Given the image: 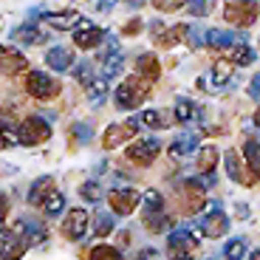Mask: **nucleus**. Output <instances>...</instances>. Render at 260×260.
Returning <instances> with one entry per match:
<instances>
[{"label":"nucleus","instance_id":"1","mask_svg":"<svg viewBox=\"0 0 260 260\" xmlns=\"http://www.w3.org/2000/svg\"><path fill=\"white\" fill-rule=\"evenodd\" d=\"M14 136H17V144L37 147V144H43V142L51 139V124H48L43 116H28L14 127Z\"/></svg>","mask_w":260,"mask_h":260},{"label":"nucleus","instance_id":"2","mask_svg":"<svg viewBox=\"0 0 260 260\" xmlns=\"http://www.w3.org/2000/svg\"><path fill=\"white\" fill-rule=\"evenodd\" d=\"M144 93H147V82H142V77L124 79L116 88V108L119 111H133L136 105H142Z\"/></svg>","mask_w":260,"mask_h":260},{"label":"nucleus","instance_id":"3","mask_svg":"<svg viewBox=\"0 0 260 260\" xmlns=\"http://www.w3.org/2000/svg\"><path fill=\"white\" fill-rule=\"evenodd\" d=\"M142 130V124H139V119L133 116V119H124V122H113V124H108L105 127V133H102V144L108 150H113V147H119L122 142H127V139H133Z\"/></svg>","mask_w":260,"mask_h":260},{"label":"nucleus","instance_id":"4","mask_svg":"<svg viewBox=\"0 0 260 260\" xmlns=\"http://www.w3.org/2000/svg\"><path fill=\"white\" fill-rule=\"evenodd\" d=\"M26 88H28V93H31L34 99H54L59 93V82L51 77V74H46V71H31L26 77Z\"/></svg>","mask_w":260,"mask_h":260},{"label":"nucleus","instance_id":"5","mask_svg":"<svg viewBox=\"0 0 260 260\" xmlns=\"http://www.w3.org/2000/svg\"><path fill=\"white\" fill-rule=\"evenodd\" d=\"M108 204H111V209L116 215H130L142 204V192L139 189H130V187H116L108 192Z\"/></svg>","mask_w":260,"mask_h":260},{"label":"nucleus","instance_id":"6","mask_svg":"<svg viewBox=\"0 0 260 260\" xmlns=\"http://www.w3.org/2000/svg\"><path fill=\"white\" fill-rule=\"evenodd\" d=\"M158 153H161V142H158L156 136H150V139H139V142H133L124 156H127L130 161H136V164H153L158 158Z\"/></svg>","mask_w":260,"mask_h":260},{"label":"nucleus","instance_id":"7","mask_svg":"<svg viewBox=\"0 0 260 260\" xmlns=\"http://www.w3.org/2000/svg\"><path fill=\"white\" fill-rule=\"evenodd\" d=\"M12 232L20 235V238L26 241V246H37V243H43V241L48 238V229L43 226L37 218H28V215H26V218H17V221H14Z\"/></svg>","mask_w":260,"mask_h":260},{"label":"nucleus","instance_id":"8","mask_svg":"<svg viewBox=\"0 0 260 260\" xmlns=\"http://www.w3.org/2000/svg\"><path fill=\"white\" fill-rule=\"evenodd\" d=\"M74 28H77V31H74V43H77V48H82V51H91V48H96L105 40L102 28H96L91 20H85V17H79V23Z\"/></svg>","mask_w":260,"mask_h":260},{"label":"nucleus","instance_id":"9","mask_svg":"<svg viewBox=\"0 0 260 260\" xmlns=\"http://www.w3.org/2000/svg\"><path fill=\"white\" fill-rule=\"evenodd\" d=\"M223 167H226V176L232 178V181L243 184V187H252L254 173L252 170L246 173V164H243V158H241L238 150H226V153H223Z\"/></svg>","mask_w":260,"mask_h":260},{"label":"nucleus","instance_id":"10","mask_svg":"<svg viewBox=\"0 0 260 260\" xmlns=\"http://www.w3.org/2000/svg\"><path fill=\"white\" fill-rule=\"evenodd\" d=\"M62 232L68 241H82L88 235V209H71L62 221Z\"/></svg>","mask_w":260,"mask_h":260},{"label":"nucleus","instance_id":"11","mask_svg":"<svg viewBox=\"0 0 260 260\" xmlns=\"http://www.w3.org/2000/svg\"><path fill=\"white\" fill-rule=\"evenodd\" d=\"M26 241L20 238V235H14L12 229H3L0 226V257L3 260H20L23 254H26Z\"/></svg>","mask_w":260,"mask_h":260},{"label":"nucleus","instance_id":"12","mask_svg":"<svg viewBox=\"0 0 260 260\" xmlns=\"http://www.w3.org/2000/svg\"><path fill=\"white\" fill-rule=\"evenodd\" d=\"M23 71H28V59L14 48L0 46V74L12 77V74H23Z\"/></svg>","mask_w":260,"mask_h":260},{"label":"nucleus","instance_id":"13","mask_svg":"<svg viewBox=\"0 0 260 260\" xmlns=\"http://www.w3.org/2000/svg\"><path fill=\"white\" fill-rule=\"evenodd\" d=\"M40 23L54 31H68L79 23V14L74 9H65V12H54V14H40Z\"/></svg>","mask_w":260,"mask_h":260},{"label":"nucleus","instance_id":"14","mask_svg":"<svg viewBox=\"0 0 260 260\" xmlns=\"http://www.w3.org/2000/svg\"><path fill=\"white\" fill-rule=\"evenodd\" d=\"M198 229H201L207 238H221V235L229 232V218L223 212H207L198 221Z\"/></svg>","mask_w":260,"mask_h":260},{"label":"nucleus","instance_id":"15","mask_svg":"<svg viewBox=\"0 0 260 260\" xmlns=\"http://www.w3.org/2000/svg\"><path fill=\"white\" fill-rule=\"evenodd\" d=\"M257 14V3H226L223 9V17L229 23H241V26H249Z\"/></svg>","mask_w":260,"mask_h":260},{"label":"nucleus","instance_id":"16","mask_svg":"<svg viewBox=\"0 0 260 260\" xmlns=\"http://www.w3.org/2000/svg\"><path fill=\"white\" fill-rule=\"evenodd\" d=\"M167 246L173 249V252H192L195 246H198V238H195L189 229H173V232L167 235Z\"/></svg>","mask_w":260,"mask_h":260},{"label":"nucleus","instance_id":"17","mask_svg":"<svg viewBox=\"0 0 260 260\" xmlns=\"http://www.w3.org/2000/svg\"><path fill=\"white\" fill-rule=\"evenodd\" d=\"M46 62H48V68H54L57 74H62L74 65V51H68L65 46H54V48L46 51Z\"/></svg>","mask_w":260,"mask_h":260},{"label":"nucleus","instance_id":"18","mask_svg":"<svg viewBox=\"0 0 260 260\" xmlns=\"http://www.w3.org/2000/svg\"><path fill=\"white\" fill-rule=\"evenodd\" d=\"M51 189H54V178H51V176L34 178V181H31V189H28V204H31V207H40V204H43V198H46Z\"/></svg>","mask_w":260,"mask_h":260},{"label":"nucleus","instance_id":"19","mask_svg":"<svg viewBox=\"0 0 260 260\" xmlns=\"http://www.w3.org/2000/svg\"><path fill=\"white\" fill-rule=\"evenodd\" d=\"M195 150H198V136H195V133H184V136H178L176 142L170 144V156L187 158L189 153H195Z\"/></svg>","mask_w":260,"mask_h":260},{"label":"nucleus","instance_id":"20","mask_svg":"<svg viewBox=\"0 0 260 260\" xmlns=\"http://www.w3.org/2000/svg\"><path fill=\"white\" fill-rule=\"evenodd\" d=\"M14 40H20V43H26V46H34V43H43L46 40V31H40L34 23H23V26H17L12 31Z\"/></svg>","mask_w":260,"mask_h":260},{"label":"nucleus","instance_id":"21","mask_svg":"<svg viewBox=\"0 0 260 260\" xmlns=\"http://www.w3.org/2000/svg\"><path fill=\"white\" fill-rule=\"evenodd\" d=\"M43 212H46V218H57V215H62V209H65V195L62 192H57V189H51V192L43 198Z\"/></svg>","mask_w":260,"mask_h":260},{"label":"nucleus","instance_id":"22","mask_svg":"<svg viewBox=\"0 0 260 260\" xmlns=\"http://www.w3.org/2000/svg\"><path fill=\"white\" fill-rule=\"evenodd\" d=\"M124 68V54L122 51H111V54H105L102 57V71H105V79H111V77H119Z\"/></svg>","mask_w":260,"mask_h":260},{"label":"nucleus","instance_id":"23","mask_svg":"<svg viewBox=\"0 0 260 260\" xmlns=\"http://www.w3.org/2000/svg\"><path fill=\"white\" fill-rule=\"evenodd\" d=\"M198 167L201 173H215V164H218V147L215 144H207V147H198Z\"/></svg>","mask_w":260,"mask_h":260},{"label":"nucleus","instance_id":"24","mask_svg":"<svg viewBox=\"0 0 260 260\" xmlns=\"http://www.w3.org/2000/svg\"><path fill=\"white\" fill-rule=\"evenodd\" d=\"M232 74H235V68H232L229 59H215V65H212V85L215 88L226 85L229 79H232Z\"/></svg>","mask_w":260,"mask_h":260},{"label":"nucleus","instance_id":"25","mask_svg":"<svg viewBox=\"0 0 260 260\" xmlns=\"http://www.w3.org/2000/svg\"><path fill=\"white\" fill-rule=\"evenodd\" d=\"M85 88H88V99H91V105H102L105 96H108V79L105 77H93Z\"/></svg>","mask_w":260,"mask_h":260},{"label":"nucleus","instance_id":"26","mask_svg":"<svg viewBox=\"0 0 260 260\" xmlns=\"http://www.w3.org/2000/svg\"><path fill=\"white\" fill-rule=\"evenodd\" d=\"M254 57H257V54H254L246 43H241V46H232V51H229L226 59L232 62V68H235V65H252Z\"/></svg>","mask_w":260,"mask_h":260},{"label":"nucleus","instance_id":"27","mask_svg":"<svg viewBox=\"0 0 260 260\" xmlns=\"http://www.w3.org/2000/svg\"><path fill=\"white\" fill-rule=\"evenodd\" d=\"M243 156H246V167L252 170V173H257L260 170V144H257V139H246L243 142Z\"/></svg>","mask_w":260,"mask_h":260},{"label":"nucleus","instance_id":"28","mask_svg":"<svg viewBox=\"0 0 260 260\" xmlns=\"http://www.w3.org/2000/svg\"><path fill=\"white\" fill-rule=\"evenodd\" d=\"M249 252L246 241L243 238H232V241H226V246H223V257L226 260H243Z\"/></svg>","mask_w":260,"mask_h":260},{"label":"nucleus","instance_id":"29","mask_svg":"<svg viewBox=\"0 0 260 260\" xmlns=\"http://www.w3.org/2000/svg\"><path fill=\"white\" fill-rule=\"evenodd\" d=\"M142 204H144V215L150 212H164V195L158 189H147L142 195Z\"/></svg>","mask_w":260,"mask_h":260},{"label":"nucleus","instance_id":"30","mask_svg":"<svg viewBox=\"0 0 260 260\" xmlns=\"http://www.w3.org/2000/svg\"><path fill=\"white\" fill-rule=\"evenodd\" d=\"M136 119H139V124L153 127V130H164V127H167V119H164L158 111H153V108H150V111H144V113H139Z\"/></svg>","mask_w":260,"mask_h":260},{"label":"nucleus","instance_id":"31","mask_svg":"<svg viewBox=\"0 0 260 260\" xmlns=\"http://www.w3.org/2000/svg\"><path fill=\"white\" fill-rule=\"evenodd\" d=\"M136 68H139V77H144V71H147L150 79H156L158 77V62L153 54H142V57L136 59Z\"/></svg>","mask_w":260,"mask_h":260},{"label":"nucleus","instance_id":"32","mask_svg":"<svg viewBox=\"0 0 260 260\" xmlns=\"http://www.w3.org/2000/svg\"><path fill=\"white\" fill-rule=\"evenodd\" d=\"M167 223H170L167 212H150V215H144V226H147L150 232H164Z\"/></svg>","mask_w":260,"mask_h":260},{"label":"nucleus","instance_id":"33","mask_svg":"<svg viewBox=\"0 0 260 260\" xmlns=\"http://www.w3.org/2000/svg\"><path fill=\"white\" fill-rule=\"evenodd\" d=\"M88 260H124V257H122V252L113 249V246H96V249H91Z\"/></svg>","mask_w":260,"mask_h":260},{"label":"nucleus","instance_id":"34","mask_svg":"<svg viewBox=\"0 0 260 260\" xmlns=\"http://www.w3.org/2000/svg\"><path fill=\"white\" fill-rule=\"evenodd\" d=\"M93 226H96V235H99V238L111 235V232H113V215H111V212H96V221H93Z\"/></svg>","mask_w":260,"mask_h":260},{"label":"nucleus","instance_id":"35","mask_svg":"<svg viewBox=\"0 0 260 260\" xmlns=\"http://www.w3.org/2000/svg\"><path fill=\"white\" fill-rule=\"evenodd\" d=\"M71 136L77 139V142L85 144V142H91V139H93V127L88 122H74L71 124Z\"/></svg>","mask_w":260,"mask_h":260},{"label":"nucleus","instance_id":"36","mask_svg":"<svg viewBox=\"0 0 260 260\" xmlns=\"http://www.w3.org/2000/svg\"><path fill=\"white\" fill-rule=\"evenodd\" d=\"M79 195H82L85 201H91V204H96L99 198H102V187H99L96 181H85L82 187H79Z\"/></svg>","mask_w":260,"mask_h":260},{"label":"nucleus","instance_id":"37","mask_svg":"<svg viewBox=\"0 0 260 260\" xmlns=\"http://www.w3.org/2000/svg\"><path fill=\"white\" fill-rule=\"evenodd\" d=\"M192 116H195V105L189 102V99H178L176 102V119L178 122H189Z\"/></svg>","mask_w":260,"mask_h":260},{"label":"nucleus","instance_id":"38","mask_svg":"<svg viewBox=\"0 0 260 260\" xmlns=\"http://www.w3.org/2000/svg\"><path fill=\"white\" fill-rule=\"evenodd\" d=\"M215 173H204V176H198V178H189V184L187 187H195V189H209V187H215Z\"/></svg>","mask_w":260,"mask_h":260},{"label":"nucleus","instance_id":"39","mask_svg":"<svg viewBox=\"0 0 260 260\" xmlns=\"http://www.w3.org/2000/svg\"><path fill=\"white\" fill-rule=\"evenodd\" d=\"M187 9L195 17H207V14L212 12V3H207V0H192V3H187Z\"/></svg>","mask_w":260,"mask_h":260},{"label":"nucleus","instance_id":"40","mask_svg":"<svg viewBox=\"0 0 260 260\" xmlns=\"http://www.w3.org/2000/svg\"><path fill=\"white\" fill-rule=\"evenodd\" d=\"M184 40H187L192 48H201V46H204V34H201V28H195V26H187V34H184Z\"/></svg>","mask_w":260,"mask_h":260},{"label":"nucleus","instance_id":"41","mask_svg":"<svg viewBox=\"0 0 260 260\" xmlns=\"http://www.w3.org/2000/svg\"><path fill=\"white\" fill-rule=\"evenodd\" d=\"M91 71H93V65L91 62H79L77 65V68H74V77H77L79 79V82H85V85H88V82H91Z\"/></svg>","mask_w":260,"mask_h":260},{"label":"nucleus","instance_id":"42","mask_svg":"<svg viewBox=\"0 0 260 260\" xmlns=\"http://www.w3.org/2000/svg\"><path fill=\"white\" fill-rule=\"evenodd\" d=\"M153 6H158L161 12H178V9H184L187 3H181V0H158V3H153Z\"/></svg>","mask_w":260,"mask_h":260},{"label":"nucleus","instance_id":"43","mask_svg":"<svg viewBox=\"0 0 260 260\" xmlns=\"http://www.w3.org/2000/svg\"><path fill=\"white\" fill-rule=\"evenodd\" d=\"M139 260H164V254L158 252V249L147 246V249H142V252H139Z\"/></svg>","mask_w":260,"mask_h":260},{"label":"nucleus","instance_id":"44","mask_svg":"<svg viewBox=\"0 0 260 260\" xmlns=\"http://www.w3.org/2000/svg\"><path fill=\"white\" fill-rule=\"evenodd\" d=\"M9 215V195L0 189V223H3V218Z\"/></svg>","mask_w":260,"mask_h":260},{"label":"nucleus","instance_id":"45","mask_svg":"<svg viewBox=\"0 0 260 260\" xmlns=\"http://www.w3.org/2000/svg\"><path fill=\"white\" fill-rule=\"evenodd\" d=\"M235 215H238L241 221H246L249 215H252V212H249V204H235Z\"/></svg>","mask_w":260,"mask_h":260},{"label":"nucleus","instance_id":"46","mask_svg":"<svg viewBox=\"0 0 260 260\" xmlns=\"http://www.w3.org/2000/svg\"><path fill=\"white\" fill-rule=\"evenodd\" d=\"M249 96H252V99H257V96H260V77H254V79H252V85H249Z\"/></svg>","mask_w":260,"mask_h":260},{"label":"nucleus","instance_id":"47","mask_svg":"<svg viewBox=\"0 0 260 260\" xmlns=\"http://www.w3.org/2000/svg\"><path fill=\"white\" fill-rule=\"evenodd\" d=\"M170 260H192V254L189 252H176V254H170Z\"/></svg>","mask_w":260,"mask_h":260},{"label":"nucleus","instance_id":"48","mask_svg":"<svg viewBox=\"0 0 260 260\" xmlns=\"http://www.w3.org/2000/svg\"><path fill=\"white\" fill-rule=\"evenodd\" d=\"M105 170H108V161H99L96 167H93V173H96V176H102Z\"/></svg>","mask_w":260,"mask_h":260},{"label":"nucleus","instance_id":"49","mask_svg":"<svg viewBox=\"0 0 260 260\" xmlns=\"http://www.w3.org/2000/svg\"><path fill=\"white\" fill-rule=\"evenodd\" d=\"M113 6H116V3H96V9H99V12H111Z\"/></svg>","mask_w":260,"mask_h":260},{"label":"nucleus","instance_id":"50","mask_svg":"<svg viewBox=\"0 0 260 260\" xmlns=\"http://www.w3.org/2000/svg\"><path fill=\"white\" fill-rule=\"evenodd\" d=\"M207 209H209V212H221V201H212Z\"/></svg>","mask_w":260,"mask_h":260},{"label":"nucleus","instance_id":"51","mask_svg":"<svg viewBox=\"0 0 260 260\" xmlns=\"http://www.w3.org/2000/svg\"><path fill=\"white\" fill-rule=\"evenodd\" d=\"M139 31V23H136V20H133V23H130V26H127V34H136Z\"/></svg>","mask_w":260,"mask_h":260},{"label":"nucleus","instance_id":"52","mask_svg":"<svg viewBox=\"0 0 260 260\" xmlns=\"http://www.w3.org/2000/svg\"><path fill=\"white\" fill-rule=\"evenodd\" d=\"M249 254V260H260V252H257V249H254V252H246Z\"/></svg>","mask_w":260,"mask_h":260},{"label":"nucleus","instance_id":"53","mask_svg":"<svg viewBox=\"0 0 260 260\" xmlns=\"http://www.w3.org/2000/svg\"><path fill=\"white\" fill-rule=\"evenodd\" d=\"M0 147H6V142H3V133H0Z\"/></svg>","mask_w":260,"mask_h":260},{"label":"nucleus","instance_id":"54","mask_svg":"<svg viewBox=\"0 0 260 260\" xmlns=\"http://www.w3.org/2000/svg\"><path fill=\"white\" fill-rule=\"evenodd\" d=\"M209 260H212V257H209Z\"/></svg>","mask_w":260,"mask_h":260}]
</instances>
